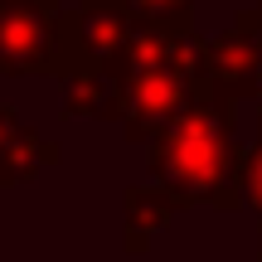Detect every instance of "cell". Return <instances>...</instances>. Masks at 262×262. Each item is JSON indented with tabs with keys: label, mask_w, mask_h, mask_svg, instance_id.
<instances>
[{
	"label": "cell",
	"mask_w": 262,
	"mask_h": 262,
	"mask_svg": "<svg viewBox=\"0 0 262 262\" xmlns=\"http://www.w3.org/2000/svg\"><path fill=\"white\" fill-rule=\"evenodd\" d=\"M238 165L243 150L233 141V117L219 97H189L170 126L150 136V175L160 185H175L194 199H209L219 209H238Z\"/></svg>",
	"instance_id": "cell-1"
},
{
	"label": "cell",
	"mask_w": 262,
	"mask_h": 262,
	"mask_svg": "<svg viewBox=\"0 0 262 262\" xmlns=\"http://www.w3.org/2000/svg\"><path fill=\"white\" fill-rule=\"evenodd\" d=\"M185 68H136L117 83V117H122L131 141H150L160 126L180 117V107L194 97Z\"/></svg>",
	"instance_id": "cell-2"
},
{
	"label": "cell",
	"mask_w": 262,
	"mask_h": 262,
	"mask_svg": "<svg viewBox=\"0 0 262 262\" xmlns=\"http://www.w3.org/2000/svg\"><path fill=\"white\" fill-rule=\"evenodd\" d=\"M0 68H5V73L54 68V39H49V29L39 25L34 10L0 5Z\"/></svg>",
	"instance_id": "cell-3"
},
{
	"label": "cell",
	"mask_w": 262,
	"mask_h": 262,
	"mask_svg": "<svg viewBox=\"0 0 262 262\" xmlns=\"http://www.w3.org/2000/svg\"><path fill=\"white\" fill-rule=\"evenodd\" d=\"M257 68H262V49L248 44L243 34H224L214 49L204 54V73H209V97L219 102H238V97L257 93Z\"/></svg>",
	"instance_id": "cell-4"
},
{
	"label": "cell",
	"mask_w": 262,
	"mask_h": 262,
	"mask_svg": "<svg viewBox=\"0 0 262 262\" xmlns=\"http://www.w3.org/2000/svg\"><path fill=\"white\" fill-rule=\"evenodd\" d=\"M49 165H58V141L19 126V117L10 112V107H0V185L34 180L39 170H49Z\"/></svg>",
	"instance_id": "cell-5"
},
{
	"label": "cell",
	"mask_w": 262,
	"mask_h": 262,
	"mask_svg": "<svg viewBox=\"0 0 262 262\" xmlns=\"http://www.w3.org/2000/svg\"><path fill=\"white\" fill-rule=\"evenodd\" d=\"M189 204H199V199L175 189V185H136V189H126V253H146L150 238L160 233V224H170Z\"/></svg>",
	"instance_id": "cell-6"
},
{
	"label": "cell",
	"mask_w": 262,
	"mask_h": 262,
	"mask_svg": "<svg viewBox=\"0 0 262 262\" xmlns=\"http://www.w3.org/2000/svg\"><path fill=\"white\" fill-rule=\"evenodd\" d=\"M63 107L68 117H117V78L102 68H68Z\"/></svg>",
	"instance_id": "cell-7"
},
{
	"label": "cell",
	"mask_w": 262,
	"mask_h": 262,
	"mask_svg": "<svg viewBox=\"0 0 262 262\" xmlns=\"http://www.w3.org/2000/svg\"><path fill=\"white\" fill-rule=\"evenodd\" d=\"M238 189H243V204H253L262 214V126H257L253 150H248L243 165H238Z\"/></svg>",
	"instance_id": "cell-8"
},
{
	"label": "cell",
	"mask_w": 262,
	"mask_h": 262,
	"mask_svg": "<svg viewBox=\"0 0 262 262\" xmlns=\"http://www.w3.org/2000/svg\"><path fill=\"white\" fill-rule=\"evenodd\" d=\"M257 93H262V68H257Z\"/></svg>",
	"instance_id": "cell-9"
},
{
	"label": "cell",
	"mask_w": 262,
	"mask_h": 262,
	"mask_svg": "<svg viewBox=\"0 0 262 262\" xmlns=\"http://www.w3.org/2000/svg\"><path fill=\"white\" fill-rule=\"evenodd\" d=\"M257 262H262V238H257Z\"/></svg>",
	"instance_id": "cell-10"
}]
</instances>
